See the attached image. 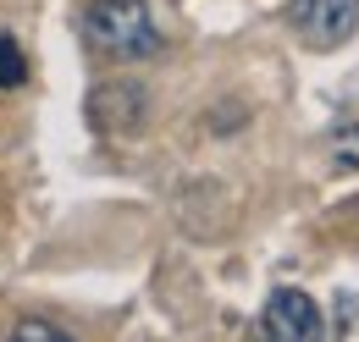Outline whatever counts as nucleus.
<instances>
[{
	"instance_id": "39448f33",
	"label": "nucleus",
	"mask_w": 359,
	"mask_h": 342,
	"mask_svg": "<svg viewBox=\"0 0 359 342\" xmlns=\"http://www.w3.org/2000/svg\"><path fill=\"white\" fill-rule=\"evenodd\" d=\"M22 78H28L22 50H17V39H11V34H0V88H17Z\"/></svg>"
},
{
	"instance_id": "20e7f679",
	"label": "nucleus",
	"mask_w": 359,
	"mask_h": 342,
	"mask_svg": "<svg viewBox=\"0 0 359 342\" xmlns=\"http://www.w3.org/2000/svg\"><path fill=\"white\" fill-rule=\"evenodd\" d=\"M89 111H94V122H100V128H116V122L144 116V94H138L133 83H111V88H100V94L89 100Z\"/></svg>"
},
{
	"instance_id": "f257e3e1",
	"label": "nucleus",
	"mask_w": 359,
	"mask_h": 342,
	"mask_svg": "<svg viewBox=\"0 0 359 342\" xmlns=\"http://www.w3.org/2000/svg\"><path fill=\"white\" fill-rule=\"evenodd\" d=\"M83 34L111 61H144V55L161 50L155 11L144 0H94L89 11H83Z\"/></svg>"
},
{
	"instance_id": "f03ea898",
	"label": "nucleus",
	"mask_w": 359,
	"mask_h": 342,
	"mask_svg": "<svg viewBox=\"0 0 359 342\" xmlns=\"http://www.w3.org/2000/svg\"><path fill=\"white\" fill-rule=\"evenodd\" d=\"M260 337L266 342H326L315 299L299 293V287H276L266 299V309H260Z\"/></svg>"
},
{
	"instance_id": "423d86ee",
	"label": "nucleus",
	"mask_w": 359,
	"mask_h": 342,
	"mask_svg": "<svg viewBox=\"0 0 359 342\" xmlns=\"http://www.w3.org/2000/svg\"><path fill=\"white\" fill-rule=\"evenodd\" d=\"M6 342H72L61 326H50V320H39V315H28V320H17L11 326V337Z\"/></svg>"
},
{
	"instance_id": "7ed1b4c3",
	"label": "nucleus",
	"mask_w": 359,
	"mask_h": 342,
	"mask_svg": "<svg viewBox=\"0 0 359 342\" xmlns=\"http://www.w3.org/2000/svg\"><path fill=\"white\" fill-rule=\"evenodd\" d=\"M293 28L310 44H343L359 28V0H293Z\"/></svg>"
}]
</instances>
